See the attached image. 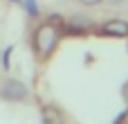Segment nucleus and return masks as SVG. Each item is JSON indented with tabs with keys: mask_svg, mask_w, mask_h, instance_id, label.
Returning <instances> with one entry per match:
<instances>
[{
	"mask_svg": "<svg viewBox=\"0 0 128 124\" xmlns=\"http://www.w3.org/2000/svg\"><path fill=\"white\" fill-rule=\"evenodd\" d=\"M56 43H58V29H56L54 25L45 23V25H40V27L36 29V34H34V45H36V52H38L40 59H47V56L54 52Z\"/></svg>",
	"mask_w": 128,
	"mask_h": 124,
	"instance_id": "1",
	"label": "nucleus"
},
{
	"mask_svg": "<svg viewBox=\"0 0 128 124\" xmlns=\"http://www.w3.org/2000/svg\"><path fill=\"white\" fill-rule=\"evenodd\" d=\"M0 95H2L7 102H22V99L29 95V88H27L22 81H18V79H7L4 86H2V90H0Z\"/></svg>",
	"mask_w": 128,
	"mask_h": 124,
	"instance_id": "2",
	"label": "nucleus"
},
{
	"mask_svg": "<svg viewBox=\"0 0 128 124\" xmlns=\"http://www.w3.org/2000/svg\"><path fill=\"white\" fill-rule=\"evenodd\" d=\"M101 34H106V36H115V38H124V36H128V23H126V20H119V18L108 20V23L101 25Z\"/></svg>",
	"mask_w": 128,
	"mask_h": 124,
	"instance_id": "3",
	"label": "nucleus"
},
{
	"mask_svg": "<svg viewBox=\"0 0 128 124\" xmlns=\"http://www.w3.org/2000/svg\"><path fill=\"white\" fill-rule=\"evenodd\" d=\"M43 124H63V117H61V111L52 104L43 106Z\"/></svg>",
	"mask_w": 128,
	"mask_h": 124,
	"instance_id": "4",
	"label": "nucleus"
},
{
	"mask_svg": "<svg viewBox=\"0 0 128 124\" xmlns=\"http://www.w3.org/2000/svg\"><path fill=\"white\" fill-rule=\"evenodd\" d=\"M88 27H90L88 23H83V20H76V18H74L72 23H68V25H65L68 34H81V32H86Z\"/></svg>",
	"mask_w": 128,
	"mask_h": 124,
	"instance_id": "5",
	"label": "nucleus"
},
{
	"mask_svg": "<svg viewBox=\"0 0 128 124\" xmlns=\"http://www.w3.org/2000/svg\"><path fill=\"white\" fill-rule=\"evenodd\" d=\"M22 7L27 9V14L32 16V18H36L40 11H38V5H36V0H22Z\"/></svg>",
	"mask_w": 128,
	"mask_h": 124,
	"instance_id": "6",
	"label": "nucleus"
},
{
	"mask_svg": "<svg viewBox=\"0 0 128 124\" xmlns=\"http://www.w3.org/2000/svg\"><path fill=\"white\" fill-rule=\"evenodd\" d=\"M9 56H11V47H7V52L2 54V68H4V70L9 68Z\"/></svg>",
	"mask_w": 128,
	"mask_h": 124,
	"instance_id": "7",
	"label": "nucleus"
},
{
	"mask_svg": "<svg viewBox=\"0 0 128 124\" xmlns=\"http://www.w3.org/2000/svg\"><path fill=\"white\" fill-rule=\"evenodd\" d=\"M47 23H50V25H56V23L61 25V23H63V18H61L58 14H54V16H50V20H47Z\"/></svg>",
	"mask_w": 128,
	"mask_h": 124,
	"instance_id": "8",
	"label": "nucleus"
},
{
	"mask_svg": "<svg viewBox=\"0 0 128 124\" xmlns=\"http://www.w3.org/2000/svg\"><path fill=\"white\" fill-rule=\"evenodd\" d=\"M81 5H86V7H94V5H101L104 0H79Z\"/></svg>",
	"mask_w": 128,
	"mask_h": 124,
	"instance_id": "9",
	"label": "nucleus"
},
{
	"mask_svg": "<svg viewBox=\"0 0 128 124\" xmlns=\"http://www.w3.org/2000/svg\"><path fill=\"white\" fill-rule=\"evenodd\" d=\"M110 2H115V5H119V2H124V0H110Z\"/></svg>",
	"mask_w": 128,
	"mask_h": 124,
	"instance_id": "10",
	"label": "nucleus"
}]
</instances>
